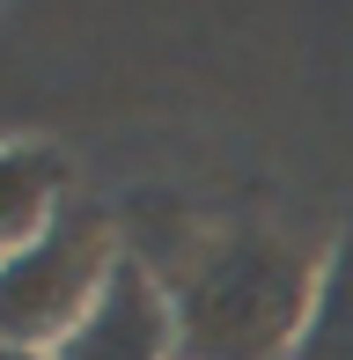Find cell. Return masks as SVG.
<instances>
[{
    "mask_svg": "<svg viewBox=\"0 0 353 360\" xmlns=\"http://www.w3.org/2000/svg\"><path fill=\"white\" fill-rule=\"evenodd\" d=\"M110 272H118V257H110V243H103V221L59 206V221L44 228L30 250L0 257V338H8V346H37V353L59 346L96 309V294H103Z\"/></svg>",
    "mask_w": 353,
    "mask_h": 360,
    "instance_id": "1",
    "label": "cell"
},
{
    "mask_svg": "<svg viewBox=\"0 0 353 360\" xmlns=\"http://www.w3.org/2000/svg\"><path fill=\"white\" fill-rule=\"evenodd\" d=\"M287 323V265L265 250H243L191 294V346L221 360H258L265 338Z\"/></svg>",
    "mask_w": 353,
    "mask_h": 360,
    "instance_id": "2",
    "label": "cell"
},
{
    "mask_svg": "<svg viewBox=\"0 0 353 360\" xmlns=\"http://www.w3.org/2000/svg\"><path fill=\"white\" fill-rule=\"evenodd\" d=\"M52 360H169V309L155 294V280L118 257L96 309L52 346Z\"/></svg>",
    "mask_w": 353,
    "mask_h": 360,
    "instance_id": "3",
    "label": "cell"
},
{
    "mask_svg": "<svg viewBox=\"0 0 353 360\" xmlns=\"http://www.w3.org/2000/svg\"><path fill=\"white\" fill-rule=\"evenodd\" d=\"M59 184L67 169L52 147H0V257L30 250L59 221Z\"/></svg>",
    "mask_w": 353,
    "mask_h": 360,
    "instance_id": "4",
    "label": "cell"
},
{
    "mask_svg": "<svg viewBox=\"0 0 353 360\" xmlns=\"http://www.w3.org/2000/svg\"><path fill=\"white\" fill-rule=\"evenodd\" d=\"M0 360H52V353H37V346H8V338H0Z\"/></svg>",
    "mask_w": 353,
    "mask_h": 360,
    "instance_id": "5",
    "label": "cell"
}]
</instances>
